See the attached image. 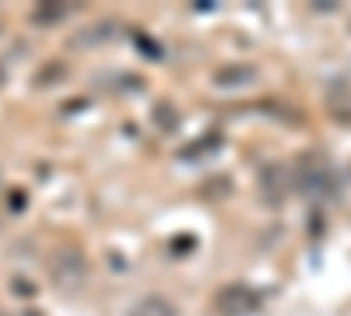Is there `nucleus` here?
Here are the masks:
<instances>
[{"mask_svg": "<svg viewBox=\"0 0 351 316\" xmlns=\"http://www.w3.org/2000/svg\"><path fill=\"white\" fill-rule=\"evenodd\" d=\"M334 186V176H330V165L319 158V155H313V158H306V172H302V190H309V193H327Z\"/></svg>", "mask_w": 351, "mask_h": 316, "instance_id": "nucleus-1", "label": "nucleus"}, {"mask_svg": "<svg viewBox=\"0 0 351 316\" xmlns=\"http://www.w3.org/2000/svg\"><path fill=\"white\" fill-rule=\"evenodd\" d=\"M218 306H221V313H228V316H246V313H253V309L260 306V299H256L250 289H243V284H232L228 292H221Z\"/></svg>", "mask_w": 351, "mask_h": 316, "instance_id": "nucleus-2", "label": "nucleus"}, {"mask_svg": "<svg viewBox=\"0 0 351 316\" xmlns=\"http://www.w3.org/2000/svg\"><path fill=\"white\" fill-rule=\"evenodd\" d=\"M263 193H267L271 204H281L285 193H288V172L278 169V165H271L267 172H263Z\"/></svg>", "mask_w": 351, "mask_h": 316, "instance_id": "nucleus-3", "label": "nucleus"}, {"mask_svg": "<svg viewBox=\"0 0 351 316\" xmlns=\"http://www.w3.org/2000/svg\"><path fill=\"white\" fill-rule=\"evenodd\" d=\"M134 316H172V306L162 302V299H148V302H141Z\"/></svg>", "mask_w": 351, "mask_h": 316, "instance_id": "nucleus-4", "label": "nucleus"}]
</instances>
